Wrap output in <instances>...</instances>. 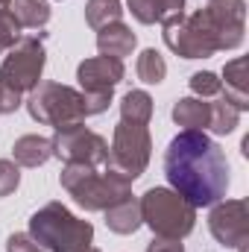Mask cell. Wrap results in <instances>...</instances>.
Segmentation results:
<instances>
[{"label": "cell", "mask_w": 249, "mask_h": 252, "mask_svg": "<svg viewBox=\"0 0 249 252\" xmlns=\"http://www.w3.org/2000/svg\"><path fill=\"white\" fill-rule=\"evenodd\" d=\"M9 3H12V0H0V9H9Z\"/></svg>", "instance_id": "cell-30"}, {"label": "cell", "mask_w": 249, "mask_h": 252, "mask_svg": "<svg viewBox=\"0 0 249 252\" xmlns=\"http://www.w3.org/2000/svg\"><path fill=\"white\" fill-rule=\"evenodd\" d=\"M44 38H47V32H41V30L32 32V35H21L18 44L3 53L0 82L15 88L18 94H30L41 82V73H44V64H47Z\"/></svg>", "instance_id": "cell-7"}, {"label": "cell", "mask_w": 249, "mask_h": 252, "mask_svg": "<svg viewBox=\"0 0 249 252\" xmlns=\"http://www.w3.org/2000/svg\"><path fill=\"white\" fill-rule=\"evenodd\" d=\"M27 103V112L35 124L44 126H67V124H82L88 115H85V94L62 85V82H38L30 97L24 100Z\"/></svg>", "instance_id": "cell-5"}, {"label": "cell", "mask_w": 249, "mask_h": 252, "mask_svg": "<svg viewBox=\"0 0 249 252\" xmlns=\"http://www.w3.org/2000/svg\"><path fill=\"white\" fill-rule=\"evenodd\" d=\"M30 238L47 252H85L94 244V226L62 202H47L30 217Z\"/></svg>", "instance_id": "cell-2"}, {"label": "cell", "mask_w": 249, "mask_h": 252, "mask_svg": "<svg viewBox=\"0 0 249 252\" xmlns=\"http://www.w3.org/2000/svg\"><path fill=\"white\" fill-rule=\"evenodd\" d=\"M135 44H138V35L126 27L124 21L97 30V50H100V56H112V59L124 62V56H132Z\"/></svg>", "instance_id": "cell-14"}, {"label": "cell", "mask_w": 249, "mask_h": 252, "mask_svg": "<svg viewBox=\"0 0 249 252\" xmlns=\"http://www.w3.org/2000/svg\"><path fill=\"white\" fill-rule=\"evenodd\" d=\"M147 252H185L182 241H173V238H153Z\"/></svg>", "instance_id": "cell-29"}, {"label": "cell", "mask_w": 249, "mask_h": 252, "mask_svg": "<svg viewBox=\"0 0 249 252\" xmlns=\"http://www.w3.org/2000/svg\"><path fill=\"white\" fill-rule=\"evenodd\" d=\"M208 229L226 250H241L249 241V208L244 199H220L208 211Z\"/></svg>", "instance_id": "cell-10"}, {"label": "cell", "mask_w": 249, "mask_h": 252, "mask_svg": "<svg viewBox=\"0 0 249 252\" xmlns=\"http://www.w3.org/2000/svg\"><path fill=\"white\" fill-rule=\"evenodd\" d=\"M6 252H47V250L38 247V244L30 238V232H15V235H9V241H6Z\"/></svg>", "instance_id": "cell-27"}, {"label": "cell", "mask_w": 249, "mask_h": 252, "mask_svg": "<svg viewBox=\"0 0 249 252\" xmlns=\"http://www.w3.org/2000/svg\"><path fill=\"white\" fill-rule=\"evenodd\" d=\"M21 185V167L9 158H0V196L15 193Z\"/></svg>", "instance_id": "cell-26"}, {"label": "cell", "mask_w": 249, "mask_h": 252, "mask_svg": "<svg viewBox=\"0 0 249 252\" xmlns=\"http://www.w3.org/2000/svg\"><path fill=\"white\" fill-rule=\"evenodd\" d=\"M138 205H141L144 226H150L156 238L182 241L196 226V208L187 202L185 196H179L173 188H158L156 185V188L144 190Z\"/></svg>", "instance_id": "cell-4"}, {"label": "cell", "mask_w": 249, "mask_h": 252, "mask_svg": "<svg viewBox=\"0 0 249 252\" xmlns=\"http://www.w3.org/2000/svg\"><path fill=\"white\" fill-rule=\"evenodd\" d=\"M85 252H100V250H97V247H88V250H85Z\"/></svg>", "instance_id": "cell-31"}, {"label": "cell", "mask_w": 249, "mask_h": 252, "mask_svg": "<svg viewBox=\"0 0 249 252\" xmlns=\"http://www.w3.org/2000/svg\"><path fill=\"white\" fill-rule=\"evenodd\" d=\"M138 24H164L185 12V0H126Z\"/></svg>", "instance_id": "cell-16"}, {"label": "cell", "mask_w": 249, "mask_h": 252, "mask_svg": "<svg viewBox=\"0 0 249 252\" xmlns=\"http://www.w3.org/2000/svg\"><path fill=\"white\" fill-rule=\"evenodd\" d=\"M24 106V94H18L15 88H9L6 82H0V115H12Z\"/></svg>", "instance_id": "cell-28"}, {"label": "cell", "mask_w": 249, "mask_h": 252, "mask_svg": "<svg viewBox=\"0 0 249 252\" xmlns=\"http://www.w3.org/2000/svg\"><path fill=\"white\" fill-rule=\"evenodd\" d=\"M21 38V24L15 21V15L9 9H0V56L6 50H12Z\"/></svg>", "instance_id": "cell-25"}, {"label": "cell", "mask_w": 249, "mask_h": 252, "mask_svg": "<svg viewBox=\"0 0 249 252\" xmlns=\"http://www.w3.org/2000/svg\"><path fill=\"white\" fill-rule=\"evenodd\" d=\"M124 62L112 56H91L76 67L82 94H115V85L124 82Z\"/></svg>", "instance_id": "cell-12"}, {"label": "cell", "mask_w": 249, "mask_h": 252, "mask_svg": "<svg viewBox=\"0 0 249 252\" xmlns=\"http://www.w3.org/2000/svg\"><path fill=\"white\" fill-rule=\"evenodd\" d=\"M59 182L73 196V202L85 211H106L109 205L132 196L129 182L109 170L100 173V167H88V164H64Z\"/></svg>", "instance_id": "cell-3"}, {"label": "cell", "mask_w": 249, "mask_h": 252, "mask_svg": "<svg viewBox=\"0 0 249 252\" xmlns=\"http://www.w3.org/2000/svg\"><path fill=\"white\" fill-rule=\"evenodd\" d=\"M121 121L147 126L153 121V97H150L147 91H141V88L126 91L124 100H121Z\"/></svg>", "instance_id": "cell-20"}, {"label": "cell", "mask_w": 249, "mask_h": 252, "mask_svg": "<svg viewBox=\"0 0 249 252\" xmlns=\"http://www.w3.org/2000/svg\"><path fill=\"white\" fill-rule=\"evenodd\" d=\"M187 85H190L193 97H199V100H205V97H217V94L223 91V79H220L214 70H196V73H190Z\"/></svg>", "instance_id": "cell-24"}, {"label": "cell", "mask_w": 249, "mask_h": 252, "mask_svg": "<svg viewBox=\"0 0 249 252\" xmlns=\"http://www.w3.org/2000/svg\"><path fill=\"white\" fill-rule=\"evenodd\" d=\"M85 21L91 30H103L109 24L124 21V6H121V0H88L85 3Z\"/></svg>", "instance_id": "cell-21"}, {"label": "cell", "mask_w": 249, "mask_h": 252, "mask_svg": "<svg viewBox=\"0 0 249 252\" xmlns=\"http://www.w3.org/2000/svg\"><path fill=\"white\" fill-rule=\"evenodd\" d=\"M161 35H164V44L182 56V59H208L214 53H220V44H217V35L205 18L202 9L190 12V15H176L170 21L161 24Z\"/></svg>", "instance_id": "cell-8"}, {"label": "cell", "mask_w": 249, "mask_h": 252, "mask_svg": "<svg viewBox=\"0 0 249 252\" xmlns=\"http://www.w3.org/2000/svg\"><path fill=\"white\" fill-rule=\"evenodd\" d=\"M150 156H153V138H150V129L138 124H121L115 126V135H112V147H109V158L103 164V170L121 176L124 182H135L147 164H150Z\"/></svg>", "instance_id": "cell-6"}, {"label": "cell", "mask_w": 249, "mask_h": 252, "mask_svg": "<svg viewBox=\"0 0 249 252\" xmlns=\"http://www.w3.org/2000/svg\"><path fill=\"white\" fill-rule=\"evenodd\" d=\"M135 73L144 85H158L167 76V62L156 47H147V50H141V56L135 62Z\"/></svg>", "instance_id": "cell-22"}, {"label": "cell", "mask_w": 249, "mask_h": 252, "mask_svg": "<svg viewBox=\"0 0 249 252\" xmlns=\"http://www.w3.org/2000/svg\"><path fill=\"white\" fill-rule=\"evenodd\" d=\"M238 124H241V112L232 103H226L223 97L211 103V124H208V129L214 135H229V132L238 129Z\"/></svg>", "instance_id": "cell-23"}, {"label": "cell", "mask_w": 249, "mask_h": 252, "mask_svg": "<svg viewBox=\"0 0 249 252\" xmlns=\"http://www.w3.org/2000/svg\"><path fill=\"white\" fill-rule=\"evenodd\" d=\"M170 118L173 124L182 126V129H199L205 132L211 124V103L199 100V97H179L170 109Z\"/></svg>", "instance_id": "cell-17"}, {"label": "cell", "mask_w": 249, "mask_h": 252, "mask_svg": "<svg viewBox=\"0 0 249 252\" xmlns=\"http://www.w3.org/2000/svg\"><path fill=\"white\" fill-rule=\"evenodd\" d=\"M223 79H226V85H223V91H220L217 97H223L226 103H232L238 112H247V109H249L247 59L241 56V59H232V62H226V67H223Z\"/></svg>", "instance_id": "cell-13"}, {"label": "cell", "mask_w": 249, "mask_h": 252, "mask_svg": "<svg viewBox=\"0 0 249 252\" xmlns=\"http://www.w3.org/2000/svg\"><path fill=\"white\" fill-rule=\"evenodd\" d=\"M103 214H106L109 232H115V235H135V232L144 226V220H141V205H138L135 196H126L121 202L109 205Z\"/></svg>", "instance_id": "cell-18"}, {"label": "cell", "mask_w": 249, "mask_h": 252, "mask_svg": "<svg viewBox=\"0 0 249 252\" xmlns=\"http://www.w3.org/2000/svg\"><path fill=\"white\" fill-rule=\"evenodd\" d=\"M220 50H235L244 44L247 32V3L244 0H208L202 6Z\"/></svg>", "instance_id": "cell-11"}, {"label": "cell", "mask_w": 249, "mask_h": 252, "mask_svg": "<svg viewBox=\"0 0 249 252\" xmlns=\"http://www.w3.org/2000/svg\"><path fill=\"white\" fill-rule=\"evenodd\" d=\"M9 12L21 24V30H44L50 21V3L47 0H12Z\"/></svg>", "instance_id": "cell-19"}, {"label": "cell", "mask_w": 249, "mask_h": 252, "mask_svg": "<svg viewBox=\"0 0 249 252\" xmlns=\"http://www.w3.org/2000/svg\"><path fill=\"white\" fill-rule=\"evenodd\" d=\"M53 156L62 158L64 164H88V167H103L109 158V141L97 135L85 124H67L59 126L50 138Z\"/></svg>", "instance_id": "cell-9"}, {"label": "cell", "mask_w": 249, "mask_h": 252, "mask_svg": "<svg viewBox=\"0 0 249 252\" xmlns=\"http://www.w3.org/2000/svg\"><path fill=\"white\" fill-rule=\"evenodd\" d=\"M12 156L18 167H41L53 158V144L44 135H21L12 144Z\"/></svg>", "instance_id": "cell-15"}, {"label": "cell", "mask_w": 249, "mask_h": 252, "mask_svg": "<svg viewBox=\"0 0 249 252\" xmlns=\"http://www.w3.org/2000/svg\"><path fill=\"white\" fill-rule=\"evenodd\" d=\"M164 176L170 188L185 196L193 208L226 199L229 190V158L214 138L199 129H182L164 150Z\"/></svg>", "instance_id": "cell-1"}]
</instances>
